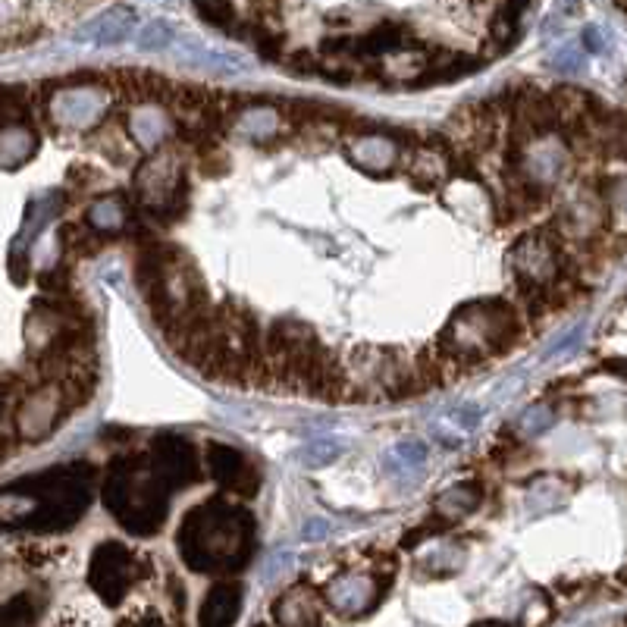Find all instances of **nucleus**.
Wrapping results in <instances>:
<instances>
[{
    "label": "nucleus",
    "instance_id": "nucleus-1",
    "mask_svg": "<svg viewBox=\"0 0 627 627\" xmlns=\"http://www.w3.org/2000/svg\"><path fill=\"white\" fill-rule=\"evenodd\" d=\"M182 562L201 574H229L248 565L254 549V521L245 508L211 499L185 515L176 537Z\"/></svg>",
    "mask_w": 627,
    "mask_h": 627
},
{
    "label": "nucleus",
    "instance_id": "nucleus-2",
    "mask_svg": "<svg viewBox=\"0 0 627 627\" xmlns=\"http://www.w3.org/2000/svg\"><path fill=\"white\" fill-rule=\"evenodd\" d=\"M170 483L160 477L151 458H138L120 464L104 483V505L110 515L132 533H157V527L167 518Z\"/></svg>",
    "mask_w": 627,
    "mask_h": 627
},
{
    "label": "nucleus",
    "instance_id": "nucleus-3",
    "mask_svg": "<svg viewBox=\"0 0 627 627\" xmlns=\"http://www.w3.org/2000/svg\"><path fill=\"white\" fill-rule=\"evenodd\" d=\"M512 336H515V317L499 301L468 305L452 317L443 339H439V348H443L439 361L455 367L458 374V364H474L490 355H499L512 342Z\"/></svg>",
    "mask_w": 627,
    "mask_h": 627
},
{
    "label": "nucleus",
    "instance_id": "nucleus-4",
    "mask_svg": "<svg viewBox=\"0 0 627 627\" xmlns=\"http://www.w3.org/2000/svg\"><path fill=\"white\" fill-rule=\"evenodd\" d=\"M571 167V151L562 135L549 132L546 126H533L524 145L518 148V173L530 189H555Z\"/></svg>",
    "mask_w": 627,
    "mask_h": 627
},
{
    "label": "nucleus",
    "instance_id": "nucleus-5",
    "mask_svg": "<svg viewBox=\"0 0 627 627\" xmlns=\"http://www.w3.org/2000/svg\"><path fill=\"white\" fill-rule=\"evenodd\" d=\"M110 95L104 85L95 82H79V85H60L48 101L51 123L69 132L91 129L101 116L107 113Z\"/></svg>",
    "mask_w": 627,
    "mask_h": 627
},
{
    "label": "nucleus",
    "instance_id": "nucleus-6",
    "mask_svg": "<svg viewBox=\"0 0 627 627\" xmlns=\"http://www.w3.org/2000/svg\"><path fill=\"white\" fill-rule=\"evenodd\" d=\"M135 577H138V559L123 543L110 540L95 549V559H91V568H88V580L110 609L120 606L129 587L135 584Z\"/></svg>",
    "mask_w": 627,
    "mask_h": 627
},
{
    "label": "nucleus",
    "instance_id": "nucleus-7",
    "mask_svg": "<svg viewBox=\"0 0 627 627\" xmlns=\"http://www.w3.org/2000/svg\"><path fill=\"white\" fill-rule=\"evenodd\" d=\"M512 267L518 273V280L530 289V295L543 298V292L555 283V276H559V245H555L549 232L524 236L512 248Z\"/></svg>",
    "mask_w": 627,
    "mask_h": 627
},
{
    "label": "nucleus",
    "instance_id": "nucleus-8",
    "mask_svg": "<svg viewBox=\"0 0 627 627\" xmlns=\"http://www.w3.org/2000/svg\"><path fill=\"white\" fill-rule=\"evenodd\" d=\"M151 464L160 471V477L170 483V490H185V486H192L201 477V461L192 443L176 433H164L154 439Z\"/></svg>",
    "mask_w": 627,
    "mask_h": 627
},
{
    "label": "nucleus",
    "instance_id": "nucleus-9",
    "mask_svg": "<svg viewBox=\"0 0 627 627\" xmlns=\"http://www.w3.org/2000/svg\"><path fill=\"white\" fill-rule=\"evenodd\" d=\"M60 392L54 386H41L35 389L32 396L22 402L19 414H16V430L22 439H41V436H48L57 421H60V414H63V405H60Z\"/></svg>",
    "mask_w": 627,
    "mask_h": 627
},
{
    "label": "nucleus",
    "instance_id": "nucleus-10",
    "mask_svg": "<svg viewBox=\"0 0 627 627\" xmlns=\"http://www.w3.org/2000/svg\"><path fill=\"white\" fill-rule=\"evenodd\" d=\"M138 192L148 207H164L179 192V164L170 154H154L138 170Z\"/></svg>",
    "mask_w": 627,
    "mask_h": 627
},
{
    "label": "nucleus",
    "instance_id": "nucleus-11",
    "mask_svg": "<svg viewBox=\"0 0 627 627\" xmlns=\"http://www.w3.org/2000/svg\"><path fill=\"white\" fill-rule=\"evenodd\" d=\"M330 606L342 615H361L367 609H374V602L383 596V587L377 584V577L370 574H345L333 580V587L327 590Z\"/></svg>",
    "mask_w": 627,
    "mask_h": 627
},
{
    "label": "nucleus",
    "instance_id": "nucleus-12",
    "mask_svg": "<svg viewBox=\"0 0 627 627\" xmlns=\"http://www.w3.org/2000/svg\"><path fill=\"white\" fill-rule=\"evenodd\" d=\"M129 135L135 138V145L157 148L170 135V116H167V110L160 107V104H154V101L135 104L129 110Z\"/></svg>",
    "mask_w": 627,
    "mask_h": 627
},
{
    "label": "nucleus",
    "instance_id": "nucleus-13",
    "mask_svg": "<svg viewBox=\"0 0 627 627\" xmlns=\"http://www.w3.org/2000/svg\"><path fill=\"white\" fill-rule=\"evenodd\" d=\"M207 471L211 477L220 483V486H232V490H242L245 493V483L242 480H258L251 471H248V461L242 452L229 449L223 443H214L207 449Z\"/></svg>",
    "mask_w": 627,
    "mask_h": 627
},
{
    "label": "nucleus",
    "instance_id": "nucleus-14",
    "mask_svg": "<svg viewBox=\"0 0 627 627\" xmlns=\"http://www.w3.org/2000/svg\"><path fill=\"white\" fill-rule=\"evenodd\" d=\"M348 154H352L358 167L370 173H386L399 160L396 142H389L383 135H355V142L348 145Z\"/></svg>",
    "mask_w": 627,
    "mask_h": 627
},
{
    "label": "nucleus",
    "instance_id": "nucleus-15",
    "mask_svg": "<svg viewBox=\"0 0 627 627\" xmlns=\"http://www.w3.org/2000/svg\"><path fill=\"white\" fill-rule=\"evenodd\" d=\"M35 148H38V135L29 126H22L16 120L0 123V167L13 170L19 164H26L35 154Z\"/></svg>",
    "mask_w": 627,
    "mask_h": 627
},
{
    "label": "nucleus",
    "instance_id": "nucleus-16",
    "mask_svg": "<svg viewBox=\"0 0 627 627\" xmlns=\"http://www.w3.org/2000/svg\"><path fill=\"white\" fill-rule=\"evenodd\" d=\"M239 602H242V590L236 584H217L211 593L204 599V609H201V624H229L236 621L239 615Z\"/></svg>",
    "mask_w": 627,
    "mask_h": 627
},
{
    "label": "nucleus",
    "instance_id": "nucleus-17",
    "mask_svg": "<svg viewBox=\"0 0 627 627\" xmlns=\"http://www.w3.org/2000/svg\"><path fill=\"white\" fill-rule=\"evenodd\" d=\"M135 26V10H126V7H113L110 13H104L95 26L88 29V35L95 38L98 44H120L129 38Z\"/></svg>",
    "mask_w": 627,
    "mask_h": 627
},
{
    "label": "nucleus",
    "instance_id": "nucleus-18",
    "mask_svg": "<svg viewBox=\"0 0 627 627\" xmlns=\"http://www.w3.org/2000/svg\"><path fill=\"white\" fill-rule=\"evenodd\" d=\"M427 464V446L417 443V439H408V443H399L392 452H386L383 458V468L396 477H408V474H417Z\"/></svg>",
    "mask_w": 627,
    "mask_h": 627
},
{
    "label": "nucleus",
    "instance_id": "nucleus-19",
    "mask_svg": "<svg viewBox=\"0 0 627 627\" xmlns=\"http://www.w3.org/2000/svg\"><path fill=\"white\" fill-rule=\"evenodd\" d=\"M85 220L95 226V229H101V232H116V229L126 226L129 214H126L123 198H101V201H95V204L88 207Z\"/></svg>",
    "mask_w": 627,
    "mask_h": 627
},
{
    "label": "nucleus",
    "instance_id": "nucleus-20",
    "mask_svg": "<svg viewBox=\"0 0 627 627\" xmlns=\"http://www.w3.org/2000/svg\"><path fill=\"white\" fill-rule=\"evenodd\" d=\"M480 496L474 486H455V490L443 493L436 502V515L439 518H446V521H458L464 515H471L474 508H477Z\"/></svg>",
    "mask_w": 627,
    "mask_h": 627
},
{
    "label": "nucleus",
    "instance_id": "nucleus-21",
    "mask_svg": "<svg viewBox=\"0 0 627 627\" xmlns=\"http://www.w3.org/2000/svg\"><path fill=\"white\" fill-rule=\"evenodd\" d=\"M236 129L248 138H270L280 129V113L273 107H248L236 120Z\"/></svg>",
    "mask_w": 627,
    "mask_h": 627
},
{
    "label": "nucleus",
    "instance_id": "nucleus-22",
    "mask_svg": "<svg viewBox=\"0 0 627 627\" xmlns=\"http://www.w3.org/2000/svg\"><path fill=\"white\" fill-rule=\"evenodd\" d=\"M314 606H317V599H314L311 590H305V587H295V590H289L283 599H276V612H280V609H298L295 624H317L320 615L314 612Z\"/></svg>",
    "mask_w": 627,
    "mask_h": 627
},
{
    "label": "nucleus",
    "instance_id": "nucleus-23",
    "mask_svg": "<svg viewBox=\"0 0 627 627\" xmlns=\"http://www.w3.org/2000/svg\"><path fill=\"white\" fill-rule=\"evenodd\" d=\"M173 38H176V32L170 29V22L157 19V22H151V26L142 29V35H138V48L142 51H164L173 44Z\"/></svg>",
    "mask_w": 627,
    "mask_h": 627
},
{
    "label": "nucleus",
    "instance_id": "nucleus-24",
    "mask_svg": "<svg viewBox=\"0 0 627 627\" xmlns=\"http://www.w3.org/2000/svg\"><path fill=\"white\" fill-rule=\"evenodd\" d=\"M552 427V411L546 405H533L530 411H524V417L518 421V430L524 436H540Z\"/></svg>",
    "mask_w": 627,
    "mask_h": 627
},
{
    "label": "nucleus",
    "instance_id": "nucleus-25",
    "mask_svg": "<svg viewBox=\"0 0 627 627\" xmlns=\"http://www.w3.org/2000/svg\"><path fill=\"white\" fill-rule=\"evenodd\" d=\"M195 4H198L201 16L207 22H214V26H223L229 32V26H232V4H229V0H195Z\"/></svg>",
    "mask_w": 627,
    "mask_h": 627
},
{
    "label": "nucleus",
    "instance_id": "nucleus-26",
    "mask_svg": "<svg viewBox=\"0 0 627 627\" xmlns=\"http://www.w3.org/2000/svg\"><path fill=\"white\" fill-rule=\"evenodd\" d=\"M339 452H342V443H339V439H320V443L308 446V452H305V464H308V468H317V464H327V461H333Z\"/></svg>",
    "mask_w": 627,
    "mask_h": 627
},
{
    "label": "nucleus",
    "instance_id": "nucleus-27",
    "mask_svg": "<svg viewBox=\"0 0 627 627\" xmlns=\"http://www.w3.org/2000/svg\"><path fill=\"white\" fill-rule=\"evenodd\" d=\"M32 609H29V599L19 596L13 602H7V606H0V624H22V621H32Z\"/></svg>",
    "mask_w": 627,
    "mask_h": 627
},
{
    "label": "nucleus",
    "instance_id": "nucleus-28",
    "mask_svg": "<svg viewBox=\"0 0 627 627\" xmlns=\"http://www.w3.org/2000/svg\"><path fill=\"white\" fill-rule=\"evenodd\" d=\"M327 521H308L305 524V540H320L323 537V533H327Z\"/></svg>",
    "mask_w": 627,
    "mask_h": 627
}]
</instances>
